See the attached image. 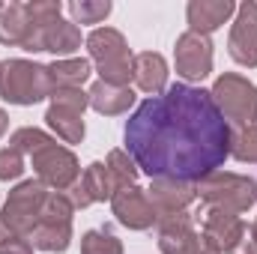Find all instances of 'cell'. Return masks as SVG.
<instances>
[{"label": "cell", "instance_id": "obj_30", "mask_svg": "<svg viewBox=\"0 0 257 254\" xmlns=\"http://www.w3.org/2000/svg\"><path fill=\"white\" fill-rule=\"evenodd\" d=\"M248 233H251V239H254V242H257V221H254V224H251V230H248Z\"/></svg>", "mask_w": 257, "mask_h": 254}, {"label": "cell", "instance_id": "obj_2", "mask_svg": "<svg viewBox=\"0 0 257 254\" xmlns=\"http://www.w3.org/2000/svg\"><path fill=\"white\" fill-rule=\"evenodd\" d=\"M54 93L48 66L30 60H3L0 63V96L12 105H36Z\"/></svg>", "mask_w": 257, "mask_h": 254}, {"label": "cell", "instance_id": "obj_22", "mask_svg": "<svg viewBox=\"0 0 257 254\" xmlns=\"http://www.w3.org/2000/svg\"><path fill=\"white\" fill-rule=\"evenodd\" d=\"M105 165H108V171H111V180H114L117 191L135 186V180H138V168H135V162L128 159L123 150H111Z\"/></svg>", "mask_w": 257, "mask_h": 254}, {"label": "cell", "instance_id": "obj_12", "mask_svg": "<svg viewBox=\"0 0 257 254\" xmlns=\"http://www.w3.org/2000/svg\"><path fill=\"white\" fill-rule=\"evenodd\" d=\"M111 206H114L117 221L126 224L128 230H150L159 221V212H156V206L150 200V191L138 189V186L120 189L111 197Z\"/></svg>", "mask_w": 257, "mask_h": 254}, {"label": "cell", "instance_id": "obj_14", "mask_svg": "<svg viewBox=\"0 0 257 254\" xmlns=\"http://www.w3.org/2000/svg\"><path fill=\"white\" fill-rule=\"evenodd\" d=\"M114 194H117V186L111 180L108 165L105 162H93L84 171V177H78V183L69 189V200H72L75 209H81V206H90L96 200H111Z\"/></svg>", "mask_w": 257, "mask_h": 254}, {"label": "cell", "instance_id": "obj_18", "mask_svg": "<svg viewBox=\"0 0 257 254\" xmlns=\"http://www.w3.org/2000/svg\"><path fill=\"white\" fill-rule=\"evenodd\" d=\"M132 81H135L144 93L159 96V93L168 87V63H165V57L156 54V51L138 54L135 63H132Z\"/></svg>", "mask_w": 257, "mask_h": 254}, {"label": "cell", "instance_id": "obj_3", "mask_svg": "<svg viewBox=\"0 0 257 254\" xmlns=\"http://www.w3.org/2000/svg\"><path fill=\"white\" fill-rule=\"evenodd\" d=\"M197 197L206 203V206H215V209H227V212H245L257 203V183L251 177H242V174H209L203 177L197 186Z\"/></svg>", "mask_w": 257, "mask_h": 254}, {"label": "cell", "instance_id": "obj_1", "mask_svg": "<svg viewBox=\"0 0 257 254\" xmlns=\"http://www.w3.org/2000/svg\"><path fill=\"white\" fill-rule=\"evenodd\" d=\"M126 153L153 180L200 183L215 174L233 147L230 123L212 93L192 84H171L150 96L126 123Z\"/></svg>", "mask_w": 257, "mask_h": 254}, {"label": "cell", "instance_id": "obj_17", "mask_svg": "<svg viewBox=\"0 0 257 254\" xmlns=\"http://www.w3.org/2000/svg\"><path fill=\"white\" fill-rule=\"evenodd\" d=\"M236 12V6L230 0H192L186 15H189V30L209 36L212 30H218L230 15Z\"/></svg>", "mask_w": 257, "mask_h": 254}, {"label": "cell", "instance_id": "obj_15", "mask_svg": "<svg viewBox=\"0 0 257 254\" xmlns=\"http://www.w3.org/2000/svg\"><path fill=\"white\" fill-rule=\"evenodd\" d=\"M159 248L165 254H203L200 233L186 212L159 221Z\"/></svg>", "mask_w": 257, "mask_h": 254}, {"label": "cell", "instance_id": "obj_16", "mask_svg": "<svg viewBox=\"0 0 257 254\" xmlns=\"http://www.w3.org/2000/svg\"><path fill=\"white\" fill-rule=\"evenodd\" d=\"M194 197H197L194 183H183V180H165V177H159L150 186V200H153V206L159 212V221L186 212V206L192 203Z\"/></svg>", "mask_w": 257, "mask_h": 254}, {"label": "cell", "instance_id": "obj_27", "mask_svg": "<svg viewBox=\"0 0 257 254\" xmlns=\"http://www.w3.org/2000/svg\"><path fill=\"white\" fill-rule=\"evenodd\" d=\"M24 174V153L15 147L0 150V180H18Z\"/></svg>", "mask_w": 257, "mask_h": 254}, {"label": "cell", "instance_id": "obj_24", "mask_svg": "<svg viewBox=\"0 0 257 254\" xmlns=\"http://www.w3.org/2000/svg\"><path fill=\"white\" fill-rule=\"evenodd\" d=\"M69 12H72V18L81 21V24H99V21L108 18L111 3H108V0H96V3H90V0H75V3H69Z\"/></svg>", "mask_w": 257, "mask_h": 254}, {"label": "cell", "instance_id": "obj_9", "mask_svg": "<svg viewBox=\"0 0 257 254\" xmlns=\"http://www.w3.org/2000/svg\"><path fill=\"white\" fill-rule=\"evenodd\" d=\"M30 162L45 189L66 191L78 183V159L72 156V150L60 147L54 138L48 144H42L36 153H30Z\"/></svg>", "mask_w": 257, "mask_h": 254}, {"label": "cell", "instance_id": "obj_4", "mask_svg": "<svg viewBox=\"0 0 257 254\" xmlns=\"http://www.w3.org/2000/svg\"><path fill=\"white\" fill-rule=\"evenodd\" d=\"M87 48H90V57L99 63V75H102L105 84L128 87L135 57H132V51H128V45L120 30H114V27L93 30L90 39H87Z\"/></svg>", "mask_w": 257, "mask_h": 254}, {"label": "cell", "instance_id": "obj_26", "mask_svg": "<svg viewBox=\"0 0 257 254\" xmlns=\"http://www.w3.org/2000/svg\"><path fill=\"white\" fill-rule=\"evenodd\" d=\"M0 254H33V242L0 221Z\"/></svg>", "mask_w": 257, "mask_h": 254}, {"label": "cell", "instance_id": "obj_13", "mask_svg": "<svg viewBox=\"0 0 257 254\" xmlns=\"http://www.w3.org/2000/svg\"><path fill=\"white\" fill-rule=\"evenodd\" d=\"M227 51L239 66H257V3H242L227 36Z\"/></svg>", "mask_w": 257, "mask_h": 254}, {"label": "cell", "instance_id": "obj_20", "mask_svg": "<svg viewBox=\"0 0 257 254\" xmlns=\"http://www.w3.org/2000/svg\"><path fill=\"white\" fill-rule=\"evenodd\" d=\"M30 15H27V3H12L0 9V42L3 45H27L30 39Z\"/></svg>", "mask_w": 257, "mask_h": 254}, {"label": "cell", "instance_id": "obj_23", "mask_svg": "<svg viewBox=\"0 0 257 254\" xmlns=\"http://www.w3.org/2000/svg\"><path fill=\"white\" fill-rule=\"evenodd\" d=\"M81 254H123V245L108 227L87 230L84 239H81Z\"/></svg>", "mask_w": 257, "mask_h": 254}, {"label": "cell", "instance_id": "obj_8", "mask_svg": "<svg viewBox=\"0 0 257 254\" xmlns=\"http://www.w3.org/2000/svg\"><path fill=\"white\" fill-rule=\"evenodd\" d=\"M90 105V96L78 87H60L51 93V108L45 114L48 126L57 132L63 144H81L84 138V108Z\"/></svg>", "mask_w": 257, "mask_h": 254}, {"label": "cell", "instance_id": "obj_29", "mask_svg": "<svg viewBox=\"0 0 257 254\" xmlns=\"http://www.w3.org/2000/svg\"><path fill=\"white\" fill-rule=\"evenodd\" d=\"M6 129H9V117H6V111H0V138L6 135Z\"/></svg>", "mask_w": 257, "mask_h": 254}, {"label": "cell", "instance_id": "obj_25", "mask_svg": "<svg viewBox=\"0 0 257 254\" xmlns=\"http://www.w3.org/2000/svg\"><path fill=\"white\" fill-rule=\"evenodd\" d=\"M230 153H233L239 162L257 165V126L242 129V132L233 138V147H230Z\"/></svg>", "mask_w": 257, "mask_h": 254}, {"label": "cell", "instance_id": "obj_7", "mask_svg": "<svg viewBox=\"0 0 257 254\" xmlns=\"http://www.w3.org/2000/svg\"><path fill=\"white\" fill-rule=\"evenodd\" d=\"M72 200L69 194L60 191H51L48 203H45V212L39 218V224L30 230V242L33 248H42V251H66L69 248V239H72Z\"/></svg>", "mask_w": 257, "mask_h": 254}, {"label": "cell", "instance_id": "obj_28", "mask_svg": "<svg viewBox=\"0 0 257 254\" xmlns=\"http://www.w3.org/2000/svg\"><path fill=\"white\" fill-rule=\"evenodd\" d=\"M227 254H257V242L251 239V233L245 230V236H242V239H239V242H236Z\"/></svg>", "mask_w": 257, "mask_h": 254}, {"label": "cell", "instance_id": "obj_11", "mask_svg": "<svg viewBox=\"0 0 257 254\" xmlns=\"http://www.w3.org/2000/svg\"><path fill=\"white\" fill-rule=\"evenodd\" d=\"M174 63H177V72H180L186 81H200V78H206V75L212 72V42H209V36L194 33V30H186V33L177 39Z\"/></svg>", "mask_w": 257, "mask_h": 254}, {"label": "cell", "instance_id": "obj_19", "mask_svg": "<svg viewBox=\"0 0 257 254\" xmlns=\"http://www.w3.org/2000/svg\"><path fill=\"white\" fill-rule=\"evenodd\" d=\"M87 96H90V105H93L99 114H105V117L123 114V111L132 108V102H135L132 87H117V84H105V81H96Z\"/></svg>", "mask_w": 257, "mask_h": 254}, {"label": "cell", "instance_id": "obj_10", "mask_svg": "<svg viewBox=\"0 0 257 254\" xmlns=\"http://www.w3.org/2000/svg\"><path fill=\"white\" fill-rule=\"evenodd\" d=\"M245 230H248V227H245L233 212L206 206V209H203V227H200V245H203V254L230 251V248L245 236Z\"/></svg>", "mask_w": 257, "mask_h": 254}, {"label": "cell", "instance_id": "obj_5", "mask_svg": "<svg viewBox=\"0 0 257 254\" xmlns=\"http://www.w3.org/2000/svg\"><path fill=\"white\" fill-rule=\"evenodd\" d=\"M227 123L257 126V87L242 75H221L209 90Z\"/></svg>", "mask_w": 257, "mask_h": 254}, {"label": "cell", "instance_id": "obj_6", "mask_svg": "<svg viewBox=\"0 0 257 254\" xmlns=\"http://www.w3.org/2000/svg\"><path fill=\"white\" fill-rule=\"evenodd\" d=\"M48 197H51V191L45 189L39 180H27L18 189L9 191V197H6V203L0 209V221L9 224L15 233L30 236V230L39 224V218L45 212Z\"/></svg>", "mask_w": 257, "mask_h": 254}, {"label": "cell", "instance_id": "obj_21", "mask_svg": "<svg viewBox=\"0 0 257 254\" xmlns=\"http://www.w3.org/2000/svg\"><path fill=\"white\" fill-rule=\"evenodd\" d=\"M48 72H51V84H54V90H60V87H78L81 90V84L90 78V72H93V66L90 60H84V57H66V60H57V63L48 66Z\"/></svg>", "mask_w": 257, "mask_h": 254}]
</instances>
